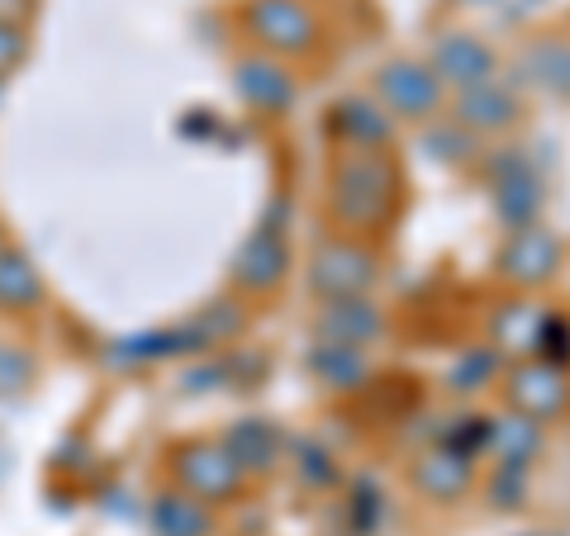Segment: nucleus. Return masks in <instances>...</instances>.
<instances>
[{
    "label": "nucleus",
    "mask_w": 570,
    "mask_h": 536,
    "mask_svg": "<svg viewBox=\"0 0 570 536\" xmlns=\"http://www.w3.org/2000/svg\"><path fill=\"white\" fill-rule=\"evenodd\" d=\"M499 370H504V356L494 347H466L456 356V366L448 375V389L452 395H480V389H494L499 385Z\"/></svg>",
    "instance_id": "obj_21"
},
{
    "label": "nucleus",
    "mask_w": 570,
    "mask_h": 536,
    "mask_svg": "<svg viewBox=\"0 0 570 536\" xmlns=\"http://www.w3.org/2000/svg\"><path fill=\"white\" fill-rule=\"evenodd\" d=\"M148 527L153 536H219V508L200 504V498H190L186 489L176 485H163L153 494L148 504Z\"/></svg>",
    "instance_id": "obj_18"
},
{
    "label": "nucleus",
    "mask_w": 570,
    "mask_h": 536,
    "mask_svg": "<svg viewBox=\"0 0 570 536\" xmlns=\"http://www.w3.org/2000/svg\"><path fill=\"white\" fill-rule=\"evenodd\" d=\"M234 91L253 115L285 119L299 105V77H295V67H285L276 58H266V52L247 48L234 62Z\"/></svg>",
    "instance_id": "obj_12"
},
{
    "label": "nucleus",
    "mask_w": 570,
    "mask_h": 536,
    "mask_svg": "<svg viewBox=\"0 0 570 536\" xmlns=\"http://www.w3.org/2000/svg\"><path fill=\"white\" fill-rule=\"evenodd\" d=\"M480 479H485V470H480V456L461 451V446L442 441V437L423 441L419 451L404 460V485L428 508H461V504H471V498L480 494Z\"/></svg>",
    "instance_id": "obj_9"
},
{
    "label": "nucleus",
    "mask_w": 570,
    "mask_h": 536,
    "mask_svg": "<svg viewBox=\"0 0 570 536\" xmlns=\"http://www.w3.org/2000/svg\"><path fill=\"white\" fill-rule=\"evenodd\" d=\"M538 328H542V304L528 299V295H509L490 309L485 318V347H494L504 361L513 356H528L532 343H538Z\"/></svg>",
    "instance_id": "obj_17"
},
{
    "label": "nucleus",
    "mask_w": 570,
    "mask_h": 536,
    "mask_svg": "<svg viewBox=\"0 0 570 536\" xmlns=\"http://www.w3.org/2000/svg\"><path fill=\"white\" fill-rule=\"evenodd\" d=\"M566 261H570L566 238L551 224L538 219V224H523V228H504V238H499V247H494L490 271L509 295L538 299L561 280Z\"/></svg>",
    "instance_id": "obj_7"
},
{
    "label": "nucleus",
    "mask_w": 570,
    "mask_h": 536,
    "mask_svg": "<svg viewBox=\"0 0 570 536\" xmlns=\"http://www.w3.org/2000/svg\"><path fill=\"white\" fill-rule=\"evenodd\" d=\"M366 96L390 115L395 129H428V123L448 115V86L438 81V71L423 58H409V52H395L371 71Z\"/></svg>",
    "instance_id": "obj_8"
},
{
    "label": "nucleus",
    "mask_w": 570,
    "mask_h": 536,
    "mask_svg": "<svg viewBox=\"0 0 570 536\" xmlns=\"http://www.w3.org/2000/svg\"><path fill=\"white\" fill-rule=\"evenodd\" d=\"M0 105H6V81H0Z\"/></svg>",
    "instance_id": "obj_26"
},
{
    "label": "nucleus",
    "mask_w": 570,
    "mask_h": 536,
    "mask_svg": "<svg viewBox=\"0 0 570 536\" xmlns=\"http://www.w3.org/2000/svg\"><path fill=\"white\" fill-rule=\"evenodd\" d=\"M33 380H39V361H33V351L20 347V343H0V404L20 399Z\"/></svg>",
    "instance_id": "obj_22"
},
{
    "label": "nucleus",
    "mask_w": 570,
    "mask_h": 536,
    "mask_svg": "<svg viewBox=\"0 0 570 536\" xmlns=\"http://www.w3.org/2000/svg\"><path fill=\"white\" fill-rule=\"evenodd\" d=\"M513 81L570 105V29H532L513 52Z\"/></svg>",
    "instance_id": "obj_14"
},
{
    "label": "nucleus",
    "mask_w": 570,
    "mask_h": 536,
    "mask_svg": "<svg viewBox=\"0 0 570 536\" xmlns=\"http://www.w3.org/2000/svg\"><path fill=\"white\" fill-rule=\"evenodd\" d=\"M39 0H0V24H29Z\"/></svg>",
    "instance_id": "obj_24"
},
{
    "label": "nucleus",
    "mask_w": 570,
    "mask_h": 536,
    "mask_svg": "<svg viewBox=\"0 0 570 536\" xmlns=\"http://www.w3.org/2000/svg\"><path fill=\"white\" fill-rule=\"evenodd\" d=\"M167 485L186 489L190 498H200L209 508H234L253 489V475H247L234 451L219 437H181L167 446Z\"/></svg>",
    "instance_id": "obj_4"
},
{
    "label": "nucleus",
    "mask_w": 570,
    "mask_h": 536,
    "mask_svg": "<svg viewBox=\"0 0 570 536\" xmlns=\"http://www.w3.org/2000/svg\"><path fill=\"white\" fill-rule=\"evenodd\" d=\"M238 29L253 52H266L285 67L318 62L328 52V20L314 0H243Z\"/></svg>",
    "instance_id": "obj_2"
},
{
    "label": "nucleus",
    "mask_w": 570,
    "mask_h": 536,
    "mask_svg": "<svg viewBox=\"0 0 570 536\" xmlns=\"http://www.w3.org/2000/svg\"><path fill=\"white\" fill-rule=\"evenodd\" d=\"M0 247H6V219H0Z\"/></svg>",
    "instance_id": "obj_25"
},
{
    "label": "nucleus",
    "mask_w": 570,
    "mask_h": 536,
    "mask_svg": "<svg viewBox=\"0 0 570 536\" xmlns=\"http://www.w3.org/2000/svg\"><path fill=\"white\" fill-rule=\"evenodd\" d=\"M414 181L400 148H333L324 167V228L390 247L409 219Z\"/></svg>",
    "instance_id": "obj_1"
},
{
    "label": "nucleus",
    "mask_w": 570,
    "mask_h": 536,
    "mask_svg": "<svg viewBox=\"0 0 570 536\" xmlns=\"http://www.w3.org/2000/svg\"><path fill=\"white\" fill-rule=\"evenodd\" d=\"M305 370H309V380L333 399H352V395H362V389L376 385V361H371V351H362V347L309 343Z\"/></svg>",
    "instance_id": "obj_15"
},
{
    "label": "nucleus",
    "mask_w": 570,
    "mask_h": 536,
    "mask_svg": "<svg viewBox=\"0 0 570 536\" xmlns=\"http://www.w3.org/2000/svg\"><path fill=\"white\" fill-rule=\"evenodd\" d=\"M494 399L509 418H519L528 427H557L570 418V370L547 361V356H513L499 370Z\"/></svg>",
    "instance_id": "obj_6"
},
{
    "label": "nucleus",
    "mask_w": 570,
    "mask_h": 536,
    "mask_svg": "<svg viewBox=\"0 0 570 536\" xmlns=\"http://www.w3.org/2000/svg\"><path fill=\"white\" fill-rule=\"evenodd\" d=\"M428 67L438 71V81L448 86V96L456 91H471V86L490 81V77H504V52H499L485 33L475 29H438L433 33V48H428Z\"/></svg>",
    "instance_id": "obj_11"
},
{
    "label": "nucleus",
    "mask_w": 570,
    "mask_h": 536,
    "mask_svg": "<svg viewBox=\"0 0 570 536\" xmlns=\"http://www.w3.org/2000/svg\"><path fill=\"white\" fill-rule=\"evenodd\" d=\"M324 123H328L333 148H400V129L371 96L333 100Z\"/></svg>",
    "instance_id": "obj_16"
},
{
    "label": "nucleus",
    "mask_w": 570,
    "mask_h": 536,
    "mask_svg": "<svg viewBox=\"0 0 570 536\" xmlns=\"http://www.w3.org/2000/svg\"><path fill=\"white\" fill-rule=\"evenodd\" d=\"M48 299V285H43V271L33 266L29 252L20 247H0V309L6 314H33L43 309Z\"/></svg>",
    "instance_id": "obj_20"
},
{
    "label": "nucleus",
    "mask_w": 570,
    "mask_h": 536,
    "mask_svg": "<svg viewBox=\"0 0 570 536\" xmlns=\"http://www.w3.org/2000/svg\"><path fill=\"white\" fill-rule=\"evenodd\" d=\"M29 58V29L24 24H0V81Z\"/></svg>",
    "instance_id": "obj_23"
},
{
    "label": "nucleus",
    "mask_w": 570,
    "mask_h": 536,
    "mask_svg": "<svg viewBox=\"0 0 570 536\" xmlns=\"http://www.w3.org/2000/svg\"><path fill=\"white\" fill-rule=\"evenodd\" d=\"M295 276V252H291V224L281 214H262L257 228L234 247L228 261V295H238L243 304H266L285 295V285Z\"/></svg>",
    "instance_id": "obj_5"
},
{
    "label": "nucleus",
    "mask_w": 570,
    "mask_h": 536,
    "mask_svg": "<svg viewBox=\"0 0 570 536\" xmlns=\"http://www.w3.org/2000/svg\"><path fill=\"white\" fill-rule=\"evenodd\" d=\"M385 285V247L324 228L305 252V290L314 304L371 299Z\"/></svg>",
    "instance_id": "obj_3"
},
{
    "label": "nucleus",
    "mask_w": 570,
    "mask_h": 536,
    "mask_svg": "<svg viewBox=\"0 0 570 536\" xmlns=\"http://www.w3.org/2000/svg\"><path fill=\"white\" fill-rule=\"evenodd\" d=\"M390 332H395V318H390L381 304H376V295H371V299L318 304L314 324H309V343H337V347L376 351Z\"/></svg>",
    "instance_id": "obj_13"
},
{
    "label": "nucleus",
    "mask_w": 570,
    "mask_h": 536,
    "mask_svg": "<svg viewBox=\"0 0 570 536\" xmlns=\"http://www.w3.org/2000/svg\"><path fill=\"white\" fill-rule=\"evenodd\" d=\"M528 91L513 77H490L471 86V91L448 96V119L456 129H466L475 142H499L513 138L528 123Z\"/></svg>",
    "instance_id": "obj_10"
},
{
    "label": "nucleus",
    "mask_w": 570,
    "mask_h": 536,
    "mask_svg": "<svg viewBox=\"0 0 570 536\" xmlns=\"http://www.w3.org/2000/svg\"><path fill=\"white\" fill-rule=\"evenodd\" d=\"M219 441L234 451V460L253 479L281 470V460H285V437H281V427L272 418H243V423L228 427Z\"/></svg>",
    "instance_id": "obj_19"
}]
</instances>
